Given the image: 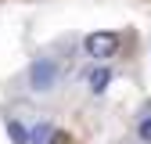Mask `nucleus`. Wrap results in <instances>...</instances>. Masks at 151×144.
<instances>
[{
    "label": "nucleus",
    "mask_w": 151,
    "mask_h": 144,
    "mask_svg": "<svg viewBox=\"0 0 151 144\" xmlns=\"http://www.w3.org/2000/svg\"><path fill=\"white\" fill-rule=\"evenodd\" d=\"M137 140L140 144H151V104H144L140 115H137Z\"/></svg>",
    "instance_id": "obj_5"
},
{
    "label": "nucleus",
    "mask_w": 151,
    "mask_h": 144,
    "mask_svg": "<svg viewBox=\"0 0 151 144\" xmlns=\"http://www.w3.org/2000/svg\"><path fill=\"white\" fill-rule=\"evenodd\" d=\"M54 133H58V130H54L50 122H36L32 130H29V144H50Z\"/></svg>",
    "instance_id": "obj_6"
},
{
    "label": "nucleus",
    "mask_w": 151,
    "mask_h": 144,
    "mask_svg": "<svg viewBox=\"0 0 151 144\" xmlns=\"http://www.w3.org/2000/svg\"><path fill=\"white\" fill-rule=\"evenodd\" d=\"M108 83H111V68H108L104 61H97V65L86 72V86H90V94H104Z\"/></svg>",
    "instance_id": "obj_3"
},
{
    "label": "nucleus",
    "mask_w": 151,
    "mask_h": 144,
    "mask_svg": "<svg viewBox=\"0 0 151 144\" xmlns=\"http://www.w3.org/2000/svg\"><path fill=\"white\" fill-rule=\"evenodd\" d=\"M50 144H72V137H68V133H61V130H58V133H54V140H50Z\"/></svg>",
    "instance_id": "obj_7"
},
{
    "label": "nucleus",
    "mask_w": 151,
    "mask_h": 144,
    "mask_svg": "<svg viewBox=\"0 0 151 144\" xmlns=\"http://www.w3.org/2000/svg\"><path fill=\"white\" fill-rule=\"evenodd\" d=\"M58 79H61V65H58V58H47V54L32 58L25 68V83L32 94H50L58 86Z\"/></svg>",
    "instance_id": "obj_1"
},
{
    "label": "nucleus",
    "mask_w": 151,
    "mask_h": 144,
    "mask_svg": "<svg viewBox=\"0 0 151 144\" xmlns=\"http://www.w3.org/2000/svg\"><path fill=\"white\" fill-rule=\"evenodd\" d=\"M4 130H7L11 144H29V130H25V126L18 122L14 115H7V119H4Z\"/></svg>",
    "instance_id": "obj_4"
},
{
    "label": "nucleus",
    "mask_w": 151,
    "mask_h": 144,
    "mask_svg": "<svg viewBox=\"0 0 151 144\" xmlns=\"http://www.w3.org/2000/svg\"><path fill=\"white\" fill-rule=\"evenodd\" d=\"M119 47H122V36H119V32H108V29H97V32H90L86 40H83L86 58H93V61H108V58H115Z\"/></svg>",
    "instance_id": "obj_2"
}]
</instances>
